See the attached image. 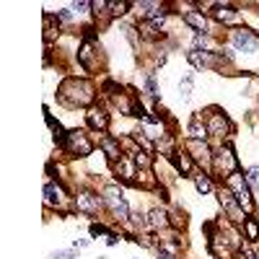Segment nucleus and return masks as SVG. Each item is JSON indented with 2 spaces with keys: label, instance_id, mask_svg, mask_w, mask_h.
Listing matches in <instances>:
<instances>
[{
  "label": "nucleus",
  "instance_id": "4",
  "mask_svg": "<svg viewBox=\"0 0 259 259\" xmlns=\"http://www.w3.org/2000/svg\"><path fill=\"white\" fill-rule=\"evenodd\" d=\"M41 197H45V207L47 210H55V212H62L70 218L73 210V194L65 189V184L60 179H47L45 182V189H41Z\"/></svg>",
  "mask_w": 259,
  "mask_h": 259
},
{
  "label": "nucleus",
  "instance_id": "5",
  "mask_svg": "<svg viewBox=\"0 0 259 259\" xmlns=\"http://www.w3.org/2000/svg\"><path fill=\"white\" fill-rule=\"evenodd\" d=\"M101 197H104V205H106V212L112 215V221H117V223H127V218H130V202H127V197H124V189L117 184V182H112V184H104L101 187Z\"/></svg>",
  "mask_w": 259,
  "mask_h": 259
},
{
  "label": "nucleus",
  "instance_id": "13",
  "mask_svg": "<svg viewBox=\"0 0 259 259\" xmlns=\"http://www.w3.org/2000/svg\"><path fill=\"white\" fill-rule=\"evenodd\" d=\"M182 148H184L187 153L194 158V163H197L202 171H207V174H210V166H212V153H215V148L210 145V140H194V138H184Z\"/></svg>",
  "mask_w": 259,
  "mask_h": 259
},
{
  "label": "nucleus",
  "instance_id": "37",
  "mask_svg": "<svg viewBox=\"0 0 259 259\" xmlns=\"http://www.w3.org/2000/svg\"><path fill=\"white\" fill-rule=\"evenodd\" d=\"M117 244H119V233L112 231L109 236H106V246H117Z\"/></svg>",
  "mask_w": 259,
  "mask_h": 259
},
{
  "label": "nucleus",
  "instance_id": "15",
  "mask_svg": "<svg viewBox=\"0 0 259 259\" xmlns=\"http://www.w3.org/2000/svg\"><path fill=\"white\" fill-rule=\"evenodd\" d=\"M168 161H171V166H174V171H177V174H182V177H189V179H192L194 174H197V168H200L197 163H194V158L187 153V150H184L182 145L174 150V156H171Z\"/></svg>",
  "mask_w": 259,
  "mask_h": 259
},
{
  "label": "nucleus",
  "instance_id": "32",
  "mask_svg": "<svg viewBox=\"0 0 259 259\" xmlns=\"http://www.w3.org/2000/svg\"><path fill=\"white\" fill-rule=\"evenodd\" d=\"M55 16H57V21H60V24H65V26H70L73 21H75V13H73L70 8H60Z\"/></svg>",
  "mask_w": 259,
  "mask_h": 259
},
{
  "label": "nucleus",
  "instance_id": "33",
  "mask_svg": "<svg viewBox=\"0 0 259 259\" xmlns=\"http://www.w3.org/2000/svg\"><path fill=\"white\" fill-rule=\"evenodd\" d=\"M89 233H91V236H109L112 231H109V228H106L104 223H96V221H94V223L89 226Z\"/></svg>",
  "mask_w": 259,
  "mask_h": 259
},
{
  "label": "nucleus",
  "instance_id": "3",
  "mask_svg": "<svg viewBox=\"0 0 259 259\" xmlns=\"http://www.w3.org/2000/svg\"><path fill=\"white\" fill-rule=\"evenodd\" d=\"M202 117H205V124H207V140H210L212 148H218L223 143H231L233 122L221 106H207V109H202Z\"/></svg>",
  "mask_w": 259,
  "mask_h": 259
},
{
  "label": "nucleus",
  "instance_id": "38",
  "mask_svg": "<svg viewBox=\"0 0 259 259\" xmlns=\"http://www.w3.org/2000/svg\"><path fill=\"white\" fill-rule=\"evenodd\" d=\"M254 254H256V259H259V246H256V249H254Z\"/></svg>",
  "mask_w": 259,
  "mask_h": 259
},
{
  "label": "nucleus",
  "instance_id": "10",
  "mask_svg": "<svg viewBox=\"0 0 259 259\" xmlns=\"http://www.w3.org/2000/svg\"><path fill=\"white\" fill-rule=\"evenodd\" d=\"M68 156H75V158H89L94 153V140L91 135L85 133V130H68V135H65L62 145H60Z\"/></svg>",
  "mask_w": 259,
  "mask_h": 259
},
{
  "label": "nucleus",
  "instance_id": "34",
  "mask_svg": "<svg viewBox=\"0 0 259 259\" xmlns=\"http://www.w3.org/2000/svg\"><path fill=\"white\" fill-rule=\"evenodd\" d=\"M70 11L78 16V13H89L91 11V3H85V0H75V3H70Z\"/></svg>",
  "mask_w": 259,
  "mask_h": 259
},
{
  "label": "nucleus",
  "instance_id": "14",
  "mask_svg": "<svg viewBox=\"0 0 259 259\" xmlns=\"http://www.w3.org/2000/svg\"><path fill=\"white\" fill-rule=\"evenodd\" d=\"M212 21H218V24H223V26H228V29H241L244 13L239 11V6H233V3H215V8H212Z\"/></svg>",
  "mask_w": 259,
  "mask_h": 259
},
{
  "label": "nucleus",
  "instance_id": "16",
  "mask_svg": "<svg viewBox=\"0 0 259 259\" xmlns=\"http://www.w3.org/2000/svg\"><path fill=\"white\" fill-rule=\"evenodd\" d=\"M85 122H89V127H91V130H96L99 135H104L106 130H109L112 117H109V112H106V106L94 104L91 109H85Z\"/></svg>",
  "mask_w": 259,
  "mask_h": 259
},
{
  "label": "nucleus",
  "instance_id": "6",
  "mask_svg": "<svg viewBox=\"0 0 259 259\" xmlns=\"http://www.w3.org/2000/svg\"><path fill=\"white\" fill-rule=\"evenodd\" d=\"M236 171H241L239 166V156H236V150L231 143H223L215 148V153H212V166H210V174L212 177H218L221 182H226L231 174H236Z\"/></svg>",
  "mask_w": 259,
  "mask_h": 259
},
{
  "label": "nucleus",
  "instance_id": "23",
  "mask_svg": "<svg viewBox=\"0 0 259 259\" xmlns=\"http://www.w3.org/2000/svg\"><path fill=\"white\" fill-rule=\"evenodd\" d=\"M194 182V189H197L200 194H215V182H212V174H207V171H197V174L192 177Z\"/></svg>",
  "mask_w": 259,
  "mask_h": 259
},
{
  "label": "nucleus",
  "instance_id": "21",
  "mask_svg": "<svg viewBox=\"0 0 259 259\" xmlns=\"http://www.w3.org/2000/svg\"><path fill=\"white\" fill-rule=\"evenodd\" d=\"M187 138H194V140H207V124H205V117L202 112H194L187 122Z\"/></svg>",
  "mask_w": 259,
  "mask_h": 259
},
{
  "label": "nucleus",
  "instance_id": "24",
  "mask_svg": "<svg viewBox=\"0 0 259 259\" xmlns=\"http://www.w3.org/2000/svg\"><path fill=\"white\" fill-rule=\"evenodd\" d=\"M241 233H244V241H249V244L259 241V218H256V215H249V218L244 221Z\"/></svg>",
  "mask_w": 259,
  "mask_h": 259
},
{
  "label": "nucleus",
  "instance_id": "36",
  "mask_svg": "<svg viewBox=\"0 0 259 259\" xmlns=\"http://www.w3.org/2000/svg\"><path fill=\"white\" fill-rule=\"evenodd\" d=\"M89 246H91V239H75L73 241V249H78V251L80 249H89Z\"/></svg>",
  "mask_w": 259,
  "mask_h": 259
},
{
  "label": "nucleus",
  "instance_id": "11",
  "mask_svg": "<svg viewBox=\"0 0 259 259\" xmlns=\"http://www.w3.org/2000/svg\"><path fill=\"white\" fill-rule=\"evenodd\" d=\"M78 65L83 73H96L101 68V45L91 34H85L78 47Z\"/></svg>",
  "mask_w": 259,
  "mask_h": 259
},
{
  "label": "nucleus",
  "instance_id": "27",
  "mask_svg": "<svg viewBox=\"0 0 259 259\" xmlns=\"http://www.w3.org/2000/svg\"><path fill=\"white\" fill-rule=\"evenodd\" d=\"M57 16L55 13H45V41L47 45H52V39L60 34V26H55Z\"/></svg>",
  "mask_w": 259,
  "mask_h": 259
},
{
  "label": "nucleus",
  "instance_id": "2",
  "mask_svg": "<svg viewBox=\"0 0 259 259\" xmlns=\"http://www.w3.org/2000/svg\"><path fill=\"white\" fill-rule=\"evenodd\" d=\"M57 101L62 106H68V109H91L96 104V85L89 80V78H65L60 85H57Z\"/></svg>",
  "mask_w": 259,
  "mask_h": 259
},
{
  "label": "nucleus",
  "instance_id": "28",
  "mask_svg": "<svg viewBox=\"0 0 259 259\" xmlns=\"http://www.w3.org/2000/svg\"><path fill=\"white\" fill-rule=\"evenodd\" d=\"M192 85H194V75H184L179 80V96H182V101L192 99Z\"/></svg>",
  "mask_w": 259,
  "mask_h": 259
},
{
  "label": "nucleus",
  "instance_id": "8",
  "mask_svg": "<svg viewBox=\"0 0 259 259\" xmlns=\"http://www.w3.org/2000/svg\"><path fill=\"white\" fill-rule=\"evenodd\" d=\"M73 210L80 215H89V218H96V215L106 212V205H104L101 192H96L91 187H80L73 194Z\"/></svg>",
  "mask_w": 259,
  "mask_h": 259
},
{
  "label": "nucleus",
  "instance_id": "25",
  "mask_svg": "<svg viewBox=\"0 0 259 259\" xmlns=\"http://www.w3.org/2000/svg\"><path fill=\"white\" fill-rule=\"evenodd\" d=\"M143 94L158 101V94H161V91H158V78H156V73H153V70L145 73V78H143Z\"/></svg>",
  "mask_w": 259,
  "mask_h": 259
},
{
  "label": "nucleus",
  "instance_id": "9",
  "mask_svg": "<svg viewBox=\"0 0 259 259\" xmlns=\"http://www.w3.org/2000/svg\"><path fill=\"white\" fill-rule=\"evenodd\" d=\"M215 197H218V205H221V210H223V218H228V223H231V226L241 228V226H244V221L249 218V215H246V212H244V207L239 205L236 194H233L226 184H221L218 189H215Z\"/></svg>",
  "mask_w": 259,
  "mask_h": 259
},
{
  "label": "nucleus",
  "instance_id": "18",
  "mask_svg": "<svg viewBox=\"0 0 259 259\" xmlns=\"http://www.w3.org/2000/svg\"><path fill=\"white\" fill-rule=\"evenodd\" d=\"M99 150L106 156V161L109 163H117L122 156H124V150H122V143H119V138H114V135H99Z\"/></svg>",
  "mask_w": 259,
  "mask_h": 259
},
{
  "label": "nucleus",
  "instance_id": "22",
  "mask_svg": "<svg viewBox=\"0 0 259 259\" xmlns=\"http://www.w3.org/2000/svg\"><path fill=\"white\" fill-rule=\"evenodd\" d=\"M135 187H140V189H158L161 187V177H156L153 168H138Z\"/></svg>",
  "mask_w": 259,
  "mask_h": 259
},
{
  "label": "nucleus",
  "instance_id": "1",
  "mask_svg": "<svg viewBox=\"0 0 259 259\" xmlns=\"http://www.w3.org/2000/svg\"><path fill=\"white\" fill-rule=\"evenodd\" d=\"M207 249L215 259H236L239 249L244 246V233L236 231V226H231L228 221L223 223H207Z\"/></svg>",
  "mask_w": 259,
  "mask_h": 259
},
{
  "label": "nucleus",
  "instance_id": "17",
  "mask_svg": "<svg viewBox=\"0 0 259 259\" xmlns=\"http://www.w3.org/2000/svg\"><path fill=\"white\" fill-rule=\"evenodd\" d=\"M112 171H114V177H117L119 182H124V184H135L138 163H135V158L130 156V153H124L117 163H112Z\"/></svg>",
  "mask_w": 259,
  "mask_h": 259
},
{
  "label": "nucleus",
  "instance_id": "30",
  "mask_svg": "<svg viewBox=\"0 0 259 259\" xmlns=\"http://www.w3.org/2000/svg\"><path fill=\"white\" fill-rule=\"evenodd\" d=\"M244 174H246V179H249L251 189H254V192H259V166H249V168L244 171Z\"/></svg>",
  "mask_w": 259,
  "mask_h": 259
},
{
  "label": "nucleus",
  "instance_id": "29",
  "mask_svg": "<svg viewBox=\"0 0 259 259\" xmlns=\"http://www.w3.org/2000/svg\"><path fill=\"white\" fill-rule=\"evenodd\" d=\"M130 8H133V3H130V0H119V3H109V18H119V16H124Z\"/></svg>",
  "mask_w": 259,
  "mask_h": 259
},
{
  "label": "nucleus",
  "instance_id": "26",
  "mask_svg": "<svg viewBox=\"0 0 259 259\" xmlns=\"http://www.w3.org/2000/svg\"><path fill=\"white\" fill-rule=\"evenodd\" d=\"M168 221H171V228L174 231H184L187 228V212L182 207H168Z\"/></svg>",
  "mask_w": 259,
  "mask_h": 259
},
{
  "label": "nucleus",
  "instance_id": "12",
  "mask_svg": "<svg viewBox=\"0 0 259 259\" xmlns=\"http://www.w3.org/2000/svg\"><path fill=\"white\" fill-rule=\"evenodd\" d=\"M228 47L233 52H241V55H256L259 52V34L241 26V29H231L228 31Z\"/></svg>",
  "mask_w": 259,
  "mask_h": 259
},
{
  "label": "nucleus",
  "instance_id": "31",
  "mask_svg": "<svg viewBox=\"0 0 259 259\" xmlns=\"http://www.w3.org/2000/svg\"><path fill=\"white\" fill-rule=\"evenodd\" d=\"M50 259H80V256H78V249H73V246H70V249L52 251V254H50Z\"/></svg>",
  "mask_w": 259,
  "mask_h": 259
},
{
  "label": "nucleus",
  "instance_id": "7",
  "mask_svg": "<svg viewBox=\"0 0 259 259\" xmlns=\"http://www.w3.org/2000/svg\"><path fill=\"white\" fill-rule=\"evenodd\" d=\"M223 184L236 194V200H239V205L244 207V212H246V215H256V200H254L251 184H249V179H246L244 171H236V174H231Z\"/></svg>",
  "mask_w": 259,
  "mask_h": 259
},
{
  "label": "nucleus",
  "instance_id": "19",
  "mask_svg": "<svg viewBox=\"0 0 259 259\" xmlns=\"http://www.w3.org/2000/svg\"><path fill=\"white\" fill-rule=\"evenodd\" d=\"M145 215H148V231H153V233L171 231V221H168V210L166 207H150Z\"/></svg>",
  "mask_w": 259,
  "mask_h": 259
},
{
  "label": "nucleus",
  "instance_id": "20",
  "mask_svg": "<svg viewBox=\"0 0 259 259\" xmlns=\"http://www.w3.org/2000/svg\"><path fill=\"white\" fill-rule=\"evenodd\" d=\"M182 21L194 34H212L210 31V18L202 11H187V13H182Z\"/></svg>",
  "mask_w": 259,
  "mask_h": 259
},
{
  "label": "nucleus",
  "instance_id": "35",
  "mask_svg": "<svg viewBox=\"0 0 259 259\" xmlns=\"http://www.w3.org/2000/svg\"><path fill=\"white\" fill-rule=\"evenodd\" d=\"M236 259H256V254H254V249H249L246 244L239 249V254H236Z\"/></svg>",
  "mask_w": 259,
  "mask_h": 259
}]
</instances>
